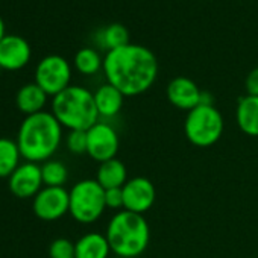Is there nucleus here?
Wrapping results in <instances>:
<instances>
[{
  "mask_svg": "<svg viewBox=\"0 0 258 258\" xmlns=\"http://www.w3.org/2000/svg\"><path fill=\"white\" fill-rule=\"evenodd\" d=\"M106 82L126 96L148 91L158 76V61L152 50L142 44H126L106 52L103 58Z\"/></svg>",
  "mask_w": 258,
  "mask_h": 258,
  "instance_id": "f257e3e1",
  "label": "nucleus"
},
{
  "mask_svg": "<svg viewBox=\"0 0 258 258\" xmlns=\"http://www.w3.org/2000/svg\"><path fill=\"white\" fill-rule=\"evenodd\" d=\"M61 140L62 126L55 115L47 111L26 115L17 136L22 158L37 164L49 161L58 151Z\"/></svg>",
  "mask_w": 258,
  "mask_h": 258,
  "instance_id": "f03ea898",
  "label": "nucleus"
},
{
  "mask_svg": "<svg viewBox=\"0 0 258 258\" xmlns=\"http://www.w3.org/2000/svg\"><path fill=\"white\" fill-rule=\"evenodd\" d=\"M105 235L112 253L120 258H137L148 249L151 228L143 214L121 210L108 222Z\"/></svg>",
  "mask_w": 258,
  "mask_h": 258,
  "instance_id": "7ed1b4c3",
  "label": "nucleus"
},
{
  "mask_svg": "<svg viewBox=\"0 0 258 258\" xmlns=\"http://www.w3.org/2000/svg\"><path fill=\"white\" fill-rule=\"evenodd\" d=\"M52 114L69 131H88L99 121L94 94L79 85H70L53 97Z\"/></svg>",
  "mask_w": 258,
  "mask_h": 258,
  "instance_id": "20e7f679",
  "label": "nucleus"
},
{
  "mask_svg": "<svg viewBox=\"0 0 258 258\" xmlns=\"http://www.w3.org/2000/svg\"><path fill=\"white\" fill-rule=\"evenodd\" d=\"M223 117L214 105H199L187 112L184 120V134L196 148L216 145L223 134Z\"/></svg>",
  "mask_w": 258,
  "mask_h": 258,
  "instance_id": "39448f33",
  "label": "nucleus"
},
{
  "mask_svg": "<svg viewBox=\"0 0 258 258\" xmlns=\"http://www.w3.org/2000/svg\"><path fill=\"white\" fill-rule=\"evenodd\" d=\"M69 193V213L79 223H94L102 217V214L106 210L105 188L96 179H82L76 182Z\"/></svg>",
  "mask_w": 258,
  "mask_h": 258,
  "instance_id": "423d86ee",
  "label": "nucleus"
},
{
  "mask_svg": "<svg viewBox=\"0 0 258 258\" xmlns=\"http://www.w3.org/2000/svg\"><path fill=\"white\" fill-rule=\"evenodd\" d=\"M72 69L66 58L49 55L40 61L35 70V84L43 88L47 96H56L70 87Z\"/></svg>",
  "mask_w": 258,
  "mask_h": 258,
  "instance_id": "0eeeda50",
  "label": "nucleus"
},
{
  "mask_svg": "<svg viewBox=\"0 0 258 258\" xmlns=\"http://www.w3.org/2000/svg\"><path fill=\"white\" fill-rule=\"evenodd\" d=\"M87 139H88L87 154L94 161L100 164L115 158L120 146V139L117 131L109 123L97 121L87 131Z\"/></svg>",
  "mask_w": 258,
  "mask_h": 258,
  "instance_id": "6e6552de",
  "label": "nucleus"
},
{
  "mask_svg": "<svg viewBox=\"0 0 258 258\" xmlns=\"http://www.w3.org/2000/svg\"><path fill=\"white\" fill-rule=\"evenodd\" d=\"M70 193L64 187H44L34 198V213L46 222L58 220L69 213Z\"/></svg>",
  "mask_w": 258,
  "mask_h": 258,
  "instance_id": "1a4fd4ad",
  "label": "nucleus"
},
{
  "mask_svg": "<svg viewBox=\"0 0 258 258\" xmlns=\"http://www.w3.org/2000/svg\"><path fill=\"white\" fill-rule=\"evenodd\" d=\"M123 201L124 210L137 214H145L155 204L157 191L151 179L145 176H136L127 179L123 185Z\"/></svg>",
  "mask_w": 258,
  "mask_h": 258,
  "instance_id": "9d476101",
  "label": "nucleus"
},
{
  "mask_svg": "<svg viewBox=\"0 0 258 258\" xmlns=\"http://www.w3.org/2000/svg\"><path fill=\"white\" fill-rule=\"evenodd\" d=\"M8 179L10 190L14 196L20 199L35 198L43 185L41 166H38L37 163L26 161L25 164H20Z\"/></svg>",
  "mask_w": 258,
  "mask_h": 258,
  "instance_id": "9b49d317",
  "label": "nucleus"
},
{
  "mask_svg": "<svg viewBox=\"0 0 258 258\" xmlns=\"http://www.w3.org/2000/svg\"><path fill=\"white\" fill-rule=\"evenodd\" d=\"M169 102L182 111H191L193 108L201 105L202 90L196 85L195 81L185 76H178L172 79L166 90Z\"/></svg>",
  "mask_w": 258,
  "mask_h": 258,
  "instance_id": "f8f14e48",
  "label": "nucleus"
},
{
  "mask_svg": "<svg viewBox=\"0 0 258 258\" xmlns=\"http://www.w3.org/2000/svg\"><path fill=\"white\" fill-rule=\"evenodd\" d=\"M31 59V46L19 35H5L0 41V67L5 70H20Z\"/></svg>",
  "mask_w": 258,
  "mask_h": 258,
  "instance_id": "ddd939ff",
  "label": "nucleus"
},
{
  "mask_svg": "<svg viewBox=\"0 0 258 258\" xmlns=\"http://www.w3.org/2000/svg\"><path fill=\"white\" fill-rule=\"evenodd\" d=\"M235 120L243 134L258 137V96L246 94L238 99Z\"/></svg>",
  "mask_w": 258,
  "mask_h": 258,
  "instance_id": "4468645a",
  "label": "nucleus"
},
{
  "mask_svg": "<svg viewBox=\"0 0 258 258\" xmlns=\"http://www.w3.org/2000/svg\"><path fill=\"white\" fill-rule=\"evenodd\" d=\"M93 94H94V102H96L99 117L112 118L120 114L123 108L124 94L120 90H117L114 85L106 82L100 85Z\"/></svg>",
  "mask_w": 258,
  "mask_h": 258,
  "instance_id": "2eb2a0df",
  "label": "nucleus"
},
{
  "mask_svg": "<svg viewBox=\"0 0 258 258\" xmlns=\"http://www.w3.org/2000/svg\"><path fill=\"white\" fill-rule=\"evenodd\" d=\"M75 258H108L111 247L105 234L88 232L75 243Z\"/></svg>",
  "mask_w": 258,
  "mask_h": 258,
  "instance_id": "dca6fc26",
  "label": "nucleus"
},
{
  "mask_svg": "<svg viewBox=\"0 0 258 258\" xmlns=\"http://www.w3.org/2000/svg\"><path fill=\"white\" fill-rule=\"evenodd\" d=\"M96 181L105 190L121 188L127 182L126 166L123 164V161H120L117 158H112V160H108L105 163H100L99 169H97Z\"/></svg>",
  "mask_w": 258,
  "mask_h": 258,
  "instance_id": "f3484780",
  "label": "nucleus"
},
{
  "mask_svg": "<svg viewBox=\"0 0 258 258\" xmlns=\"http://www.w3.org/2000/svg\"><path fill=\"white\" fill-rule=\"evenodd\" d=\"M46 102H47V94L37 84L23 85L19 90L17 97H16L17 108L26 115L41 112L43 108L46 106Z\"/></svg>",
  "mask_w": 258,
  "mask_h": 258,
  "instance_id": "a211bd4d",
  "label": "nucleus"
},
{
  "mask_svg": "<svg viewBox=\"0 0 258 258\" xmlns=\"http://www.w3.org/2000/svg\"><path fill=\"white\" fill-rule=\"evenodd\" d=\"M20 149L17 142L0 139V178H10L20 166Z\"/></svg>",
  "mask_w": 258,
  "mask_h": 258,
  "instance_id": "6ab92c4d",
  "label": "nucleus"
},
{
  "mask_svg": "<svg viewBox=\"0 0 258 258\" xmlns=\"http://www.w3.org/2000/svg\"><path fill=\"white\" fill-rule=\"evenodd\" d=\"M99 40L100 46L109 52L129 44V32L123 25L114 23L99 32Z\"/></svg>",
  "mask_w": 258,
  "mask_h": 258,
  "instance_id": "aec40b11",
  "label": "nucleus"
},
{
  "mask_svg": "<svg viewBox=\"0 0 258 258\" xmlns=\"http://www.w3.org/2000/svg\"><path fill=\"white\" fill-rule=\"evenodd\" d=\"M75 67L79 73L91 76V75H96L100 69H103V59L100 58L97 50L85 47L76 53Z\"/></svg>",
  "mask_w": 258,
  "mask_h": 258,
  "instance_id": "412c9836",
  "label": "nucleus"
},
{
  "mask_svg": "<svg viewBox=\"0 0 258 258\" xmlns=\"http://www.w3.org/2000/svg\"><path fill=\"white\" fill-rule=\"evenodd\" d=\"M41 176L44 187H64L69 179V170L61 161L49 160L41 166Z\"/></svg>",
  "mask_w": 258,
  "mask_h": 258,
  "instance_id": "4be33fe9",
  "label": "nucleus"
},
{
  "mask_svg": "<svg viewBox=\"0 0 258 258\" xmlns=\"http://www.w3.org/2000/svg\"><path fill=\"white\" fill-rule=\"evenodd\" d=\"M75 243L69 238H56L50 243V258H75Z\"/></svg>",
  "mask_w": 258,
  "mask_h": 258,
  "instance_id": "5701e85b",
  "label": "nucleus"
},
{
  "mask_svg": "<svg viewBox=\"0 0 258 258\" xmlns=\"http://www.w3.org/2000/svg\"><path fill=\"white\" fill-rule=\"evenodd\" d=\"M66 145L72 154H76V155L87 154V146H88L87 131H70L67 136Z\"/></svg>",
  "mask_w": 258,
  "mask_h": 258,
  "instance_id": "b1692460",
  "label": "nucleus"
},
{
  "mask_svg": "<svg viewBox=\"0 0 258 258\" xmlns=\"http://www.w3.org/2000/svg\"><path fill=\"white\" fill-rule=\"evenodd\" d=\"M121 188L105 190V204H106V208L117 210V211L124 210V201H123V190Z\"/></svg>",
  "mask_w": 258,
  "mask_h": 258,
  "instance_id": "393cba45",
  "label": "nucleus"
},
{
  "mask_svg": "<svg viewBox=\"0 0 258 258\" xmlns=\"http://www.w3.org/2000/svg\"><path fill=\"white\" fill-rule=\"evenodd\" d=\"M246 93L249 96H258V67L253 69L244 81Z\"/></svg>",
  "mask_w": 258,
  "mask_h": 258,
  "instance_id": "a878e982",
  "label": "nucleus"
},
{
  "mask_svg": "<svg viewBox=\"0 0 258 258\" xmlns=\"http://www.w3.org/2000/svg\"><path fill=\"white\" fill-rule=\"evenodd\" d=\"M201 105H214V99L210 93L207 91H202L201 94Z\"/></svg>",
  "mask_w": 258,
  "mask_h": 258,
  "instance_id": "bb28decb",
  "label": "nucleus"
},
{
  "mask_svg": "<svg viewBox=\"0 0 258 258\" xmlns=\"http://www.w3.org/2000/svg\"><path fill=\"white\" fill-rule=\"evenodd\" d=\"M4 37H5V23H4L2 17H0V41L4 40Z\"/></svg>",
  "mask_w": 258,
  "mask_h": 258,
  "instance_id": "cd10ccee",
  "label": "nucleus"
},
{
  "mask_svg": "<svg viewBox=\"0 0 258 258\" xmlns=\"http://www.w3.org/2000/svg\"><path fill=\"white\" fill-rule=\"evenodd\" d=\"M0 69H2V67H0Z\"/></svg>",
  "mask_w": 258,
  "mask_h": 258,
  "instance_id": "c85d7f7f",
  "label": "nucleus"
}]
</instances>
